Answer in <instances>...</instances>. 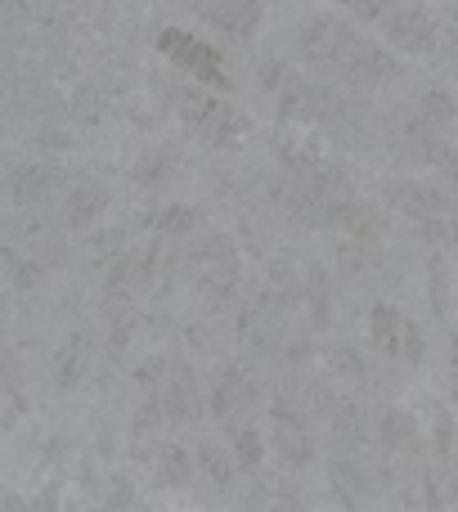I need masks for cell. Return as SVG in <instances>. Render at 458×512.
<instances>
[{"instance_id":"6da1fadb","label":"cell","mask_w":458,"mask_h":512,"mask_svg":"<svg viewBox=\"0 0 458 512\" xmlns=\"http://www.w3.org/2000/svg\"><path fill=\"white\" fill-rule=\"evenodd\" d=\"M279 122H301V126H324V131H355V113L346 108V99L337 90L319 86L306 77H288L279 90Z\"/></svg>"},{"instance_id":"7a4b0ae2","label":"cell","mask_w":458,"mask_h":512,"mask_svg":"<svg viewBox=\"0 0 458 512\" xmlns=\"http://www.w3.org/2000/svg\"><path fill=\"white\" fill-rule=\"evenodd\" d=\"M171 108H176V117L189 126V135H198L207 149H234L247 131V122L225 104V99L207 95V90H194V86H180Z\"/></svg>"},{"instance_id":"3957f363","label":"cell","mask_w":458,"mask_h":512,"mask_svg":"<svg viewBox=\"0 0 458 512\" xmlns=\"http://www.w3.org/2000/svg\"><path fill=\"white\" fill-rule=\"evenodd\" d=\"M292 45H297V59L310 63V68H337V72H342V63L360 50L364 36L355 32L351 23H342V18L315 14V18H306V23L297 27Z\"/></svg>"},{"instance_id":"277c9868","label":"cell","mask_w":458,"mask_h":512,"mask_svg":"<svg viewBox=\"0 0 458 512\" xmlns=\"http://www.w3.org/2000/svg\"><path fill=\"white\" fill-rule=\"evenodd\" d=\"M158 261H162V243L149 239L140 248H122L108 261V274H104V297L108 306H126L135 301L140 292L153 288V274H158Z\"/></svg>"},{"instance_id":"5b68a950","label":"cell","mask_w":458,"mask_h":512,"mask_svg":"<svg viewBox=\"0 0 458 512\" xmlns=\"http://www.w3.org/2000/svg\"><path fill=\"white\" fill-rule=\"evenodd\" d=\"M189 9L229 41H252L256 27H261L265 0H189Z\"/></svg>"},{"instance_id":"8992f818","label":"cell","mask_w":458,"mask_h":512,"mask_svg":"<svg viewBox=\"0 0 458 512\" xmlns=\"http://www.w3.org/2000/svg\"><path fill=\"white\" fill-rule=\"evenodd\" d=\"M158 400H162V414L167 423H194L203 414V387H198V373L180 360H167V373H162L158 387Z\"/></svg>"},{"instance_id":"52a82bcc","label":"cell","mask_w":458,"mask_h":512,"mask_svg":"<svg viewBox=\"0 0 458 512\" xmlns=\"http://www.w3.org/2000/svg\"><path fill=\"white\" fill-rule=\"evenodd\" d=\"M256 405H261V387H256V378L243 369V364H225L212 382V405L207 409H212L221 423H234V418L252 414Z\"/></svg>"},{"instance_id":"ba28073f","label":"cell","mask_w":458,"mask_h":512,"mask_svg":"<svg viewBox=\"0 0 458 512\" xmlns=\"http://www.w3.org/2000/svg\"><path fill=\"white\" fill-rule=\"evenodd\" d=\"M63 185V167L59 162H18L5 176V194L18 207H41L50 203V194Z\"/></svg>"},{"instance_id":"9c48e42d","label":"cell","mask_w":458,"mask_h":512,"mask_svg":"<svg viewBox=\"0 0 458 512\" xmlns=\"http://www.w3.org/2000/svg\"><path fill=\"white\" fill-rule=\"evenodd\" d=\"M158 50L167 54V59H176V63H185V68H194L198 77L207 81V86H221L229 90L234 81L221 72V59H216L212 50H207L203 41H194V36H185L180 27H167V32H158Z\"/></svg>"},{"instance_id":"30bf717a","label":"cell","mask_w":458,"mask_h":512,"mask_svg":"<svg viewBox=\"0 0 458 512\" xmlns=\"http://www.w3.org/2000/svg\"><path fill=\"white\" fill-rule=\"evenodd\" d=\"M382 194H387V203L396 207V212H405L409 221H414V216H450L454 212V198L445 194V189L418 185V180H396V185H387Z\"/></svg>"},{"instance_id":"8fae6325","label":"cell","mask_w":458,"mask_h":512,"mask_svg":"<svg viewBox=\"0 0 458 512\" xmlns=\"http://www.w3.org/2000/svg\"><path fill=\"white\" fill-rule=\"evenodd\" d=\"M382 18H387V36L396 50H405V54H432L436 50V23L418 5L391 9V14H382Z\"/></svg>"},{"instance_id":"7c38bea8","label":"cell","mask_w":458,"mask_h":512,"mask_svg":"<svg viewBox=\"0 0 458 512\" xmlns=\"http://www.w3.org/2000/svg\"><path fill=\"white\" fill-rule=\"evenodd\" d=\"M238 279H243V265H238V252L234 256H221V261H207L198 265V292L212 310H225L229 301L238 297Z\"/></svg>"},{"instance_id":"4fadbf2b","label":"cell","mask_w":458,"mask_h":512,"mask_svg":"<svg viewBox=\"0 0 458 512\" xmlns=\"http://www.w3.org/2000/svg\"><path fill=\"white\" fill-rule=\"evenodd\" d=\"M391 77H400V63L391 59L387 50H378L373 41H364L360 50L342 63V81H351V86H382V81H391Z\"/></svg>"},{"instance_id":"5bb4252c","label":"cell","mask_w":458,"mask_h":512,"mask_svg":"<svg viewBox=\"0 0 458 512\" xmlns=\"http://www.w3.org/2000/svg\"><path fill=\"white\" fill-rule=\"evenodd\" d=\"M378 445L382 454H423V432H418V418L409 409H382L378 418Z\"/></svg>"},{"instance_id":"9a60e30c","label":"cell","mask_w":458,"mask_h":512,"mask_svg":"<svg viewBox=\"0 0 458 512\" xmlns=\"http://www.w3.org/2000/svg\"><path fill=\"white\" fill-rule=\"evenodd\" d=\"M387 472H391V468H387ZM328 481H333L337 499H342L346 508H355V504H360V499H369L373 490L382 486V472H364L360 463H355V459H346V454H342V459H333V463H328Z\"/></svg>"},{"instance_id":"2e32d148","label":"cell","mask_w":458,"mask_h":512,"mask_svg":"<svg viewBox=\"0 0 458 512\" xmlns=\"http://www.w3.org/2000/svg\"><path fill=\"white\" fill-rule=\"evenodd\" d=\"M405 144H409V158H418V162H427V167L454 176V149H450V140H445V131H432V126H423L414 117V122L405 126Z\"/></svg>"},{"instance_id":"e0dca14e","label":"cell","mask_w":458,"mask_h":512,"mask_svg":"<svg viewBox=\"0 0 458 512\" xmlns=\"http://www.w3.org/2000/svg\"><path fill=\"white\" fill-rule=\"evenodd\" d=\"M328 230H342V234H351V239H360V243H378L382 239V230H387V221H382L373 207H364V203H355L351 194L346 198H337V207H333V225Z\"/></svg>"},{"instance_id":"ac0fdd59","label":"cell","mask_w":458,"mask_h":512,"mask_svg":"<svg viewBox=\"0 0 458 512\" xmlns=\"http://www.w3.org/2000/svg\"><path fill=\"white\" fill-rule=\"evenodd\" d=\"M328 427H333V441L342 445L346 454L364 450L369 445V427H364V414L360 405H351V400H333V409H328Z\"/></svg>"},{"instance_id":"d6986e66","label":"cell","mask_w":458,"mask_h":512,"mask_svg":"<svg viewBox=\"0 0 458 512\" xmlns=\"http://www.w3.org/2000/svg\"><path fill=\"white\" fill-rule=\"evenodd\" d=\"M86 360H90V333L86 328H77V333L59 346V360H54V387L59 391L77 387L81 373H86Z\"/></svg>"},{"instance_id":"ffe728a7","label":"cell","mask_w":458,"mask_h":512,"mask_svg":"<svg viewBox=\"0 0 458 512\" xmlns=\"http://www.w3.org/2000/svg\"><path fill=\"white\" fill-rule=\"evenodd\" d=\"M144 230H153L158 239H185L194 225H203V216H198V207H185V203H167V207H153L149 216H144Z\"/></svg>"},{"instance_id":"44dd1931","label":"cell","mask_w":458,"mask_h":512,"mask_svg":"<svg viewBox=\"0 0 458 512\" xmlns=\"http://www.w3.org/2000/svg\"><path fill=\"white\" fill-rule=\"evenodd\" d=\"M274 450H279V463L288 472H306L315 463V441H310L306 427H274Z\"/></svg>"},{"instance_id":"7402d4cb","label":"cell","mask_w":458,"mask_h":512,"mask_svg":"<svg viewBox=\"0 0 458 512\" xmlns=\"http://www.w3.org/2000/svg\"><path fill=\"white\" fill-rule=\"evenodd\" d=\"M108 207V194L99 185H77L68 198H63V221L72 230H86L90 221H99V212Z\"/></svg>"},{"instance_id":"603a6c76","label":"cell","mask_w":458,"mask_h":512,"mask_svg":"<svg viewBox=\"0 0 458 512\" xmlns=\"http://www.w3.org/2000/svg\"><path fill=\"white\" fill-rule=\"evenodd\" d=\"M301 297H306V306H310V324L324 333V328L333 324V297H328L324 265H310V270H306V279H301Z\"/></svg>"},{"instance_id":"cb8c5ba5","label":"cell","mask_w":458,"mask_h":512,"mask_svg":"<svg viewBox=\"0 0 458 512\" xmlns=\"http://www.w3.org/2000/svg\"><path fill=\"white\" fill-rule=\"evenodd\" d=\"M225 436H229V445H234V468H243L247 477H256L261 472V459H265V441L252 432L247 423H225Z\"/></svg>"},{"instance_id":"d4e9b609","label":"cell","mask_w":458,"mask_h":512,"mask_svg":"<svg viewBox=\"0 0 458 512\" xmlns=\"http://www.w3.org/2000/svg\"><path fill=\"white\" fill-rule=\"evenodd\" d=\"M400 310L396 306H387V301H378V306L369 310V337H373V346H378L382 355H391L396 360L400 355Z\"/></svg>"},{"instance_id":"484cf974","label":"cell","mask_w":458,"mask_h":512,"mask_svg":"<svg viewBox=\"0 0 458 512\" xmlns=\"http://www.w3.org/2000/svg\"><path fill=\"white\" fill-rule=\"evenodd\" d=\"M454 117H458V104H454V95L445 86H432L423 95V104H418V122L432 126V131H450Z\"/></svg>"},{"instance_id":"4316f807","label":"cell","mask_w":458,"mask_h":512,"mask_svg":"<svg viewBox=\"0 0 458 512\" xmlns=\"http://www.w3.org/2000/svg\"><path fill=\"white\" fill-rule=\"evenodd\" d=\"M171 171H176V153H171V149H149L131 167V180L140 189H158L162 180H171Z\"/></svg>"},{"instance_id":"83f0119b","label":"cell","mask_w":458,"mask_h":512,"mask_svg":"<svg viewBox=\"0 0 458 512\" xmlns=\"http://www.w3.org/2000/svg\"><path fill=\"white\" fill-rule=\"evenodd\" d=\"M189 477H194V463H189V454L180 450V445H162V450H158V486L185 490Z\"/></svg>"},{"instance_id":"f1b7e54d","label":"cell","mask_w":458,"mask_h":512,"mask_svg":"<svg viewBox=\"0 0 458 512\" xmlns=\"http://www.w3.org/2000/svg\"><path fill=\"white\" fill-rule=\"evenodd\" d=\"M198 468H203V477L212 481L221 495H229V486H234V459H229L221 445H203V450H198Z\"/></svg>"},{"instance_id":"f546056e","label":"cell","mask_w":458,"mask_h":512,"mask_svg":"<svg viewBox=\"0 0 458 512\" xmlns=\"http://www.w3.org/2000/svg\"><path fill=\"white\" fill-rule=\"evenodd\" d=\"M270 418H274V427H310V409H306V400L297 396V391H274V400H270Z\"/></svg>"},{"instance_id":"4dcf8cb0","label":"cell","mask_w":458,"mask_h":512,"mask_svg":"<svg viewBox=\"0 0 458 512\" xmlns=\"http://www.w3.org/2000/svg\"><path fill=\"white\" fill-rule=\"evenodd\" d=\"M328 369H333L337 378H351V382H364V378H369V364H364V355L355 351L351 342L328 346Z\"/></svg>"},{"instance_id":"1f68e13d","label":"cell","mask_w":458,"mask_h":512,"mask_svg":"<svg viewBox=\"0 0 458 512\" xmlns=\"http://www.w3.org/2000/svg\"><path fill=\"white\" fill-rule=\"evenodd\" d=\"M427 279H432V310L436 319H450V265H445V256H432V265H427Z\"/></svg>"},{"instance_id":"d6a6232c","label":"cell","mask_w":458,"mask_h":512,"mask_svg":"<svg viewBox=\"0 0 458 512\" xmlns=\"http://www.w3.org/2000/svg\"><path fill=\"white\" fill-rule=\"evenodd\" d=\"M72 117H77V122H86V126H99V122H104V95H99V90L95 86H77V90H72Z\"/></svg>"},{"instance_id":"836d02e7","label":"cell","mask_w":458,"mask_h":512,"mask_svg":"<svg viewBox=\"0 0 458 512\" xmlns=\"http://www.w3.org/2000/svg\"><path fill=\"white\" fill-rule=\"evenodd\" d=\"M288 77H292V68L279 59V54H265V59L256 63V86H261L265 95H279L283 81H288Z\"/></svg>"},{"instance_id":"e575fe53","label":"cell","mask_w":458,"mask_h":512,"mask_svg":"<svg viewBox=\"0 0 458 512\" xmlns=\"http://www.w3.org/2000/svg\"><path fill=\"white\" fill-rule=\"evenodd\" d=\"M414 234L427 243H436V248H450L454 243V225L450 216H414Z\"/></svg>"},{"instance_id":"d590c367","label":"cell","mask_w":458,"mask_h":512,"mask_svg":"<svg viewBox=\"0 0 458 512\" xmlns=\"http://www.w3.org/2000/svg\"><path fill=\"white\" fill-rule=\"evenodd\" d=\"M221 256H234V239H229V234H207V239H198L194 248H189V261L194 265L221 261Z\"/></svg>"},{"instance_id":"8d00e7d4","label":"cell","mask_w":458,"mask_h":512,"mask_svg":"<svg viewBox=\"0 0 458 512\" xmlns=\"http://www.w3.org/2000/svg\"><path fill=\"white\" fill-rule=\"evenodd\" d=\"M167 423V414H162V400H158V391L149 387V396H144V405H140V414H135V436H144V432H158V427Z\"/></svg>"},{"instance_id":"74e56055","label":"cell","mask_w":458,"mask_h":512,"mask_svg":"<svg viewBox=\"0 0 458 512\" xmlns=\"http://www.w3.org/2000/svg\"><path fill=\"white\" fill-rule=\"evenodd\" d=\"M400 355H405L409 364H423L427 337H423V328H418V324H400Z\"/></svg>"},{"instance_id":"f35d334b","label":"cell","mask_w":458,"mask_h":512,"mask_svg":"<svg viewBox=\"0 0 458 512\" xmlns=\"http://www.w3.org/2000/svg\"><path fill=\"white\" fill-rule=\"evenodd\" d=\"M36 149H41V153H50V158H54V153H68V149H72V135L63 131V126L45 122L41 131H36Z\"/></svg>"},{"instance_id":"ab89813d","label":"cell","mask_w":458,"mask_h":512,"mask_svg":"<svg viewBox=\"0 0 458 512\" xmlns=\"http://www.w3.org/2000/svg\"><path fill=\"white\" fill-rule=\"evenodd\" d=\"M436 459L441 463L454 459V418L445 409H436Z\"/></svg>"},{"instance_id":"60d3db41","label":"cell","mask_w":458,"mask_h":512,"mask_svg":"<svg viewBox=\"0 0 458 512\" xmlns=\"http://www.w3.org/2000/svg\"><path fill=\"white\" fill-rule=\"evenodd\" d=\"M108 310H113V337H108V351H113V355H122V351H126V342H131V328H135V319L126 315L122 306H108Z\"/></svg>"},{"instance_id":"b9f144b4","label":"cell","mask_w":458,"mask_h":512,"mask_svg":"<svg viewBox=\"0 0 458 512\" xmlns=\"http://www.w3.org/2000/svg\"><path fill=\"white\" fill-rule=\"evenodd\" d=\"M126 243H131V234H126V230H113V234H95V239H90V248H95V256L108 265L117 252L126 248Z\"/></svg>"},{"instance_id":"7bdbcfd3","label":"cell","mask_w":458,"mask_h":512,"mask_svg":"<svg viewBox=\"0 0 458 512\" xmlns=\"http://www.w3.org/2000/svg\"><path fill=\"white\" fill-rule=\"evenodd\" d=\"M0 261H5V270H9V279H14V288H27V283L36 279V265H27L18 252L5 248V252H0Z\"/></svg>"},{"instance_id":"ee69618b","label":"cell","mask_w":458,"mask_h":512,"mask_svg":"<svg viewBox=\"0 0 458 512\" xmlns=\"http://www.w3.org/2000/svg\"><path fill=\"white\" fill-rule=\"evenodd\" d=\"M342 9H351L360 23H382V14H387V0H342Z\"/></svg>"},{"instance_id":"f6af8a7d","label":"cell","mask_w":458,"mask_h":512,"mask_svg":"<svg viewBox=\"0 0 458 512\" xmlns=\"http://www.w3.org/2000/svg\"><path fill=\"white\" fill-rule=\"evenodd\" d=\"M337 261H342V270H364V265H369V243H360V239L342 243V248H337Z\"/></svg>"},{"instance_id":"bcb514c9","label":"cell","mask_w":458,"mask_h":512,"mask_svg":"<svg viewBox=\"0 0 458 512\" xmlns=\"http://www.w3.org/2000/svg\"><path fill=\"white\" fill-rule=\"evenodd\" d=\"M306 400H310V414H315V418H324L328 414V409H333V387H328V382H310V391H306Z\"/></svg>"},{"instance_id":"7dc6e473","label":"cell","mask_w":458,"mask_h":512,"mask_svg":"<svg viewBox=\"0 0 458 512\" xmlns=\"http://www.w3.org/2000/svg\"><path fill=\"white\" fill-rule=\"evenodd\" d=\"M162 373H167V360H162V355H153V360H144L140 369H135V382L149 391V387H158V382H162Z\"/></svg>"},{"instance_id":"c3c4849f","label":"cell","mask_w":458,"mask_h":512,"mask_svg":"<svg viewBox=\"0 0 458 512\" xmlns=\"http://www.w3.org/2000/svg\"><path fill=\"white\" fill-rule=\"evenodd\" d=\"M131 504H140V495H135V490L126 486V481H117V486H113V495L104 499V508H131Z\"/></svg>"}]
</instances>
